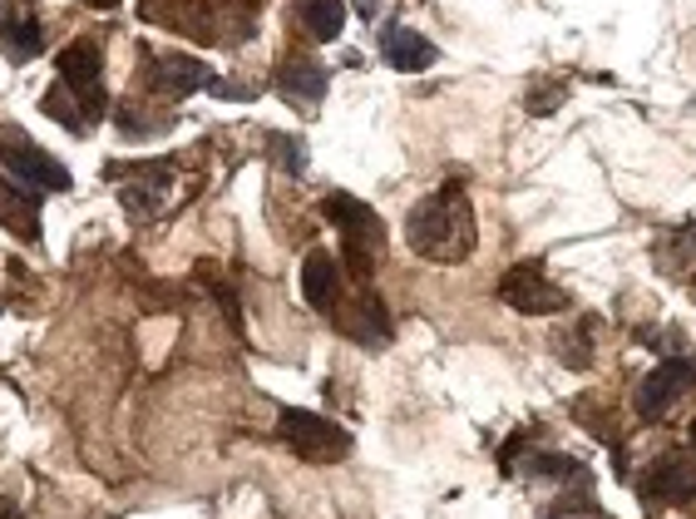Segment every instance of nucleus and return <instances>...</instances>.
<instances>
[{"label":"nucleus","mask_w":696,"mask_h":519,"mask_svg":"<svg viewBox=\"0 0 696 519\" xmlns=\"http://www.w3.org/2000/svg\"><path fill=\"white\" fill-rule=\"evenodd\" d=\"M406 243L415 258L430 262H464L474 248V213L460 184H445L439 194H430L425 203H415V213L406 218Z\"/></svg>","instance_id":"1"},{"label":"nucleus","mask_w":696,"mask_h":519,"mask_svg":"<svg viewBox=\"0 0 696 519\" xmlns=\"http://www.w3.org/2000/svg\"><path fill=\"white\" fill-rule=\"evenodd\" d=\"M282 441L301 460H316V466H332V460H341L351 450V435L341 425L326 421V416H311V411H282Z\"/></svg>","instance_id":"2"},{"label":"nucleus","mask_w":696,"mask_h":519,"mask_svg":"<svg viewBox=\"0 0 696 519\" xmlns=\"http://www.w3.org/2000/svg\"><path fill=\"white\" fill-rule=\"evenodd\" d=\"M0 163L21 178V184H40L50 194H65L70 188V169L60 159H50L45 149H35L21 129H0Z\"/></svg>","instance_id":"3"},{"label":"nucleus","mask_w":696,"mask_h":519,"mask_svg":"<svg viewBox=\"0 0 696 519\" xmlns=\"http://www.w3.org/2000/svg\"><path fill=\"white\" fill-rule=\"evenodd\" d=\"M322 218L341 227V233H346V252H351L356 272H361V277H371L365 248H375V243L386 238V233H381V218H375L371 208H365L361 198H351V194H332V198H326V203H322Z\"/></svg>","instance_id":"4"},{"label":"nucleus","mask_w":696,"mask_h":519,"mask_svg":"<svg viewBox=\"0 0 696 519\" xmlns=\"http://www.w3.org/2000/svg\"><path fill=\"white\" fill-rule=\"evenodd\" d=\"M499 297L514 307V312H529V317L563 312V307H568L563 287H554V282L534 268V262H519V268H509V277L499 282Z\"/></svg>","instance_id":"5"},{"label":"nucleus","mask_w":696,"mask_h":519,"mask_svg":"<svg viewBox=\"0 0 696 519\" xmlns=\"http://www.w3.org/2000/svg\"><path fill=\"white\" fill-rule=\"evenodd\" d=\"M692 376H696L692 361H662V367H657L652 376L637 386V416H643V421H657V416H667L676 400L692 391Z\"/></svg>","instance_id":"6"},{"label":"nucleus","mask_w":696,"mask_h":519,"mask_svg":"<svg viewBox=\"0 0 696 519\" xmlns=\"http://www.w3.org/2000/svg\"><path fill=\"white\" fill-rule=\"evenodd\" d=\"M99 75H104V60H99V45L89 40H75L60 50V79L75 89L79 99L89 104V114H104V95H99Z\"/></svg>","instance_id":"7"},{"label":"nucleus","mask_w":696,"mask_h":519,"mask_svg":"<svg viewBox=\"0 0 696 519\" xmlns=\"http://www.w3.org/2000/svg\"><path fill=\"white\" fill-rule=\"evenodd\" d=\"M0 223L25 243L40 238V194L21 188V178H5V173H0Z\"/></svg>","instance_id":"8"},{"label":"nucleus","mask_w":696,"mask_h":519,"mask_svg":"<svg viewBox=\"0 0 696 519\" xmlns=\"http://www.w3.org/2000/svg\"><path fill=\"white\" fill-rule=\"evenodd\" d=\"M149 79L159 89H169V95H188V89L213 85V70L203 60H194V54H159V60H149Z\"/></svg>","instance_id":"9"},{"label":"nucleus","mask_w":696,"mask_h":519,"mask_svg":"<svg viewBox=\"0 0 696 519\" xmlns=\"http://www.w3.org/2000/svg\"><path fill=\"white\" fill-rule=\"evenodd\" d=\"M647 495L652 499H667V505H686L696 499V466L682 460V455H662L647 475Z\"/></svg>","instance_id":"10"},{"label":"nucleus","mask_w":696,"mask_h":519,"mask_svg":"<svg viewBox=\"0 0 696 519\" xmlns=\"http://www.w3.org/2000/svg\"><path fill=\"white\" fill-rule=\"evenodd\" d=\"M277 89H282V99L287 104H297V109H311L316 99H326V70L316 65V60H287V65L277 70Z\"/></svg>","instance_id":"11"},{"label":"nucleus","mask_w":696,"mask_h":519,"mask_svg":"<svg viewBox=\"0 0 696 519\" xmlns=\"http://www.w3.org/2000/svg\"><path fill=\"white\" fill-rule=\"evenodd\" d=\"M381 50H386V60L396 70H406V75L435 65V45H430L420 30H410V25H390V30L381 35Z\"/></svg>","instance_id":"12"},{"label":"nucleus","mask_w":696,"mask_h":519,"mask_svg":"<svg viewBox=\"0 0 696 519\" xmlns=\"http://www.w3.org/2000/svg\"><path fill=\"white\" fill-rule=\"evenodd\" d=\"M336 293H341V272H336L332 252H311V258L301 262V297H307L316 312H332Z\"/></svg>","instance_id":"13"},{"label":"nucleus","mask_w":696,"mask_h":519,"mask_svg":"<svg viewBox=\"0 0 696 519\" xmlns=\"http://www.w3.org/2000/svg\"><path fill=\"white\" fill-rule=\"evenodd\" d=\"M341 326L361 346H386L390 342V312L381 307V297H356V307L341 317Z\"/></svg>","instance_id":"14"},{"label":"nucleus","mask_w":696,"mask_h":519,"mask_svg":"<svg viewBox=\"0 0 696 519\" xmlns=\"http://www.w3.org/2000/svg\"><path fill=\"white\" fill-rule=\"evenodd\" d=\"M139 184H119V194H124V208H134V213H153V208L163 203V188H169L173 169L169 163H139Z\"/></svg>","instance_id":"15"},{"label":"nucleus","mask_w":696,"mask_h":519,"mask_svg":"<svg viewBox=\"0 0 696 519\" xmlns=\"http://www.w3.org/2000/svg\"><path fill=\"white\" fill-rule=\"evenodd\" d=\"M346 25V5L341 0H301V30L311 40H336Z\"/></svg>","instance_id":"16"},{"label":"nucleus","mask_w":696,"mask_h":519,"mask_svg":"<svg viewBox=\"0 0 696 519\" xmlns=\"http://www.w3.org/2000/svg\"><path fill=\"white\" fill-rule=\"evenodd\" d=\"M0 35H5L11 54H21V60L40 50V25H35L30 15H11V21H0Z\"/></svg>","instance_id":"17"},{"label":"nucleus","mask_w":696,"mask_h":519,"mask_svg":"<svg viewBox=\"0 0 696 519\" xmlns=\"http://www.w3.org/2000/svg\"><path fill=\"white\" fill-rule=\"evenodd\" d=\"M272 153H277V159H282V169L301 173V149H297V139H287V134H277V139H272Z\"/></svg>","instance_id":"18"},{"label":"nucleus","mask_w":696,"mask_h":519,"mask_svg":"<svg viewBox=\"0 0 696 519\" xmlns=\"http://www.w3.org/2000/svg\"><path fill=\"white\" fill-rule=\"evenodd\" d=\"M558 99H563V89H548V95H544V89H534V99H529V109H534V114H554V109H558Z\"/></svg>","instance_id":"19"},{"label":"nucleus","mask_w":696,"mask_h":519,"mask_svg":"<svg viewBox=\"0 0 696 519\" xmlns=\"http://www.w3.org/2000/svg\"><path fill=\"white\" fill-rule=\"evenodd\" d=\"M89 5H114V0H89Z\"/></svg>","instance_id":"20"},{"label":"nucleus","mask_w":696,"mask_h":519,"mask_svg":"<svg viewBox=\"0 0 696 519\" xmlns=\"http://www.w3.org/2000/svg\"><path fill=\"white\" fill-rule=\"evenodd\" d=\"M692 445H696V421H692Z\"/></svg>","instance_id":"21"}]
</instances>
